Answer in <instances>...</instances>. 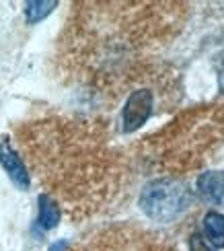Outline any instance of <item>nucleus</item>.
I'll list each match as a JSON object with an SVG mask.
<instances>
[{
    "mask_svg": "<svg viewBox=\"0 0 224 251\" xmlns=\"http://www.w3.org/2000/svg\"><path fill=\"white\" fill-rule=\"evenodd\" d=\"M194 202L191 190L179 179H154L140 194L142 212L154 223H173L183 214Z\"/></svg>",
    "mask_w": 224,
    "mask_h": 251,
    "instance_id": "obj_1",
    "label": "nucleus"
},
{
    "mask_svg": "<svg viewBox=\"0 0 224 251\" xmlns=\"http://www.w3.org/2000/svg\"><path fill=\"white\" fill-rule=\"evenodd\" d=\"M74 251H161L152 237L136 228H109L91 237Z\"/></svg>",
    "mask_w": 224,
    "mask_h": 251,
    "instance_id": "obj_2",
    "label": "nucleus"
},
{
    "mask_svg": "<svg viewBox=\"0 0 224 251\" xmlns=\"http://www.w3.org/2000/svg\"><path fill=\"white\" fill-rule=\"evenodd\" d=\"M152 105H154V95L150 89H138L127 97L124 111H122V130L125 134H132L138 128L148 122L152 116Z\"/></svg>",
    "mask_w": 224,
    "mask_h": 251,
    "instance_id": "obj_3",
    "label": "nucleus"
},
{
    "mask_svg": "<svg viewBox=\"0 0 224 251\" xmlns=\"http://www.w3.org/2000/svg\"><path fill=\"white\" fill-rule=\"evenodd\" d=\"M0 165L2 169L8 173V177L13 179V183L21 190H27L31 179H29V171L23 163V159L19 156V152L10 146L8 140H2L0 142Z\"/></svg>",
    "mask_w": 224,
    "mask_h": 251,
    "instance_id": "obj_4",
    "label": "nucleus"
},
{
    "mask_svg": "<svg viewBox=\"0 0 224 251\" xmlns=\"http://www.w3.org/2000/svg\"><path fill=\"white\" fill-rule=\"evenodd\" d=\"M198 192L201 194L204 200L224 206V171H208L199 175Z\"/></svg>",
    "mask_w": 224,
    "mask_h": 251,
    "instance_id": "obj_5",
    "label": "nucleus"
},
{
    "mask_svg": "<svg viewBox=\"0 0 224 251\" xmlns=\"http://www.w3.org/2000/svg\"><path fill=\"white\" fill-rule=\"evenodd\" d=\"M39 218H37V225L44 228V231H50V228H56L60 223V206L51 196L48 194H41L39 196Z\"/></svg>",
    "mask_w": 224,
    "mask_h": 251,
    "instance_id": "obj_6",
    "label": "nucleus"
},
{
    "mask_svg": "<svg viewBox=\"0 0 224 251\" xmlns=\"http://www.w3.org/2000/svg\"><path fill=\"white\" fill-rule=\"evenodd\" d=\"M204 233H206V241L214 249L224 247V214L208 212L204 216Z\"/></svg>",
    "mask_w": 224,
    "mask_h": 251,
    "instance_id": "obj_7",
    "label": "nucleus"
},
{
    "mask_svg": "<svg viewBox=\"0 0 224 251\" xmlns=\"http://www.w3.org/2000/svg\"><path fill=\"white\" fill-rule=\"evenodd\" d=\"M58 6L56 0H35V2L25 4V17L29 23H39L41 19H46L51 10Z\"/></svg>",
    "mask_w": 224,
    "mask_h": 251,
    "instance_id": "obj_8",
    "label": "nucleus"
},
{
    "mask_svg": "<svg viewBox=\"0 0 224 251\" xmlns=\"http://www.w3.org/2000/svg\"><path fill=\"white\" fill-rule=\"evenodd\" d=\"M189 251H216L199 233H194L189 237Z\"/></svg>",
    "mask_w": 224,
    "mask_h": 251,
    "instance_id": "obj_9",
    "label": "nucleus"
},
{
    "mask_svg": "<svg viewBox=\"0 0 224 251\" xmlns=\"http://www.w3.org/2000/svg\"><path fill=\"white\" fill-rule=\"evenodd\" d=\"M66 249H68V241H58V243L51 245L50 251H66Z\"/></svg>",
    "mask_w": 224,
    "mask_h": 251,
    "instance_id": "obj_10",
    "label": "nucleus"
},
{
    "mask_svg": "<svg viewBox=\"0 0 224 251\" xmlns=\"http://www.w3.org/2000/svg\"><path fill=\"white\" fill-rule=\"evenodd\" d=\"M220 87H224V54L220 58Z\"/></svg>",
    "mask_w": 224,
    "mask_h": 251,
    "instance_id": "obj_11",
    "label": "nucleus"
}]
</instances>
